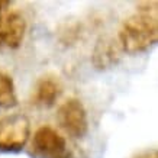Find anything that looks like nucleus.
Returning a JSON list of instances; mask_svg holds the SVG:
<instances>
[{
    "label": "nucleus",
    "mask_w": 158,
    "mask_h": 158,
    "mask_svg": "<svg viewBox=\"0 0 158 158\" xmlns=\"http://www.w3.org/2000/svg\"><path fill=\"white\" fill-rule=\"evenodd\" d=\"M9 5H10V2H7V0H0V12H3Z\"/></svg>",
    "instance_id": "9d476101"
},
{
    "label": "nucleus",
    "mask_w": 158,
    "mask_h": 158,
    "mask_svg": "<svg viewBox=\"0 0 158 158\" xmlns=\"http://www.w3.org/2000/svg\"><path fill=\"white\" fill-rule=\"evenodd\" d=\"M61 94V86L57 80L51 77H42L39 78L34 91V100L36 105L44 107H51Z\"/></svg>",
    "instance_id": "0eeeda50"
},
{
    "label": "nucleus",
    "mask_w": 158,
    "mask_h": 158,
    "mask_svg": "<svg viewBox=\"0 0 158 158\" xmlns=\"http://www.w3.org/2000/svg\"><path fill=\"white\" fill-rule=\"evenodd\" d=\"M26 32V20L19 12H6L0 16V45L18 48Z\"/></svg>",
    "instance_id": "39448f33"
},
{
    "label": "nucleus",
    "mask_w": 158,
    "mask_h": 158,
    "mask_svg": "<svg viewBox=\"0 0 158 158\" xmlns=\"http://www.w3.org/2000/svg\"><path fill=\"white\" fill-rule=\"evenodd\" d=\"M60 126L74 138H83L89 131L87 112L78 99H67L57 110Z\"/></svg>",
    "instance_id": "7ed1b4c3"
},
{
    "label": "nucleus",
    "mask_w": 158,
    "mask_h": 158,
    "mask_svg": "<svg viewBox=\"0 0 158 158\" xmlns=\"http://www.w3.org/2000/svg\"><path fill=\"white\" fill-rule=\"evenodd\" d=\"M32 148L41 158H73L67 151V141L51 126H41L34 135Z\"/></svg>",
    "instance_id": "20e7f679"
},
{
    "label": "nucleus",
    "mask_w": 158,
    "mask_h": 158,
    "mask_svg": "<svg viewBox=\"0 0 158 158\" xmlns=\"http://www.w3.org/2000/svg\"><path fill=\"white\" fill-rule=\"evenodd\" d=\"M158 25L149 13L134 15L123 20L118 32V42L123 51L136 54L147 51L157 42Z\"/></svg>",
    "instance_id": "f257e3e1"
},
{
    "label": "nucleus",
    "mask_w": 158,
    "mask_h": 158,
    "mask_svg": "<svg viewBox=\"0 0 158 158\" xmlns=\"http://www.w3.org/2000/svg\"><path fill=\"white\" fill-rule=\"evenodd\" d=\"M135 158H157V154L155 152H145V154H139L138 157Z\"/></svg>",
    "instance_id": "1a4fd4ad"
},
{
    "label": "nucleus",
    "mask_w": 158,
    "mask_h": 158,
    "mask_svg": "<svg viewBox=\"0 0 158 158\" xmlns=\"http://www.w3.org/2000/svg\"><path fill=\"white\" fill-rule=\"evenodd\" d=\"M122 47L118 39L112 36H103L97 41L91 54V61L97 70H106L116 65L122 57Z\"/></svg>",
    "instance_id": "423d86ee"
},
{
    "label": "nucleus",
    "mask_w": 158,
    "mask_h": 158,
    "mask_svg": "<svg viewBox=\"0 0 158 158\" xmlns=\"http://www.w3.org/2000/svg\"><path fill=\"white\" fill-rule=\"evenodd\" d=\"M31 135V122L22 113L3 116L0 119V151L18 152L23 148Z\"/></svg>",
    "instance_id": "f03ea898"
},
{
    "label": "nucleus",
    "mask_w": 158,
    "mask_h": 158,
    "mask_svg": "<svg viewBox=\"0 0 158 158\" xmlns=\"http://www.w3.org/2000/svg\"><path fill=\"white\" fill-rule=\"evenodd\" d=\"M18 105V97L15 91V84L12 77L0 73V107H13Z\"/></svg>",
    "instance_id": "6e6552de"
}]
</instances>
